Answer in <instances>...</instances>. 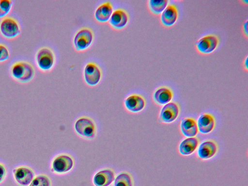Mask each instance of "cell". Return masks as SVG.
Segmentation results:
<instances>
[{"label": "cell", "mask_w": 248, "mask_h": 186, "mask_svg": "<svg viewBox=\"0 0 248 186\" xmlns=\"http://www.w3.org/2000/svg\"><path fill=\"white\" fill-rule=\"evenodd\" d=\"M10 73L12 78L21 83L31 81L35 75V70L29 62L19 61L15 62L11 66Z\"/></svg>", "instance_id": "obj_1"}, {"label": "cell", "mask_w": 248, "mask_h": 186, "mask_svg": "<svg viewBox=\"0 0 248 186\" xmlns=\"http://www.w3.org/2000/svg\"><path fill=\"white\" fill-rule=\"evenodd\" d=\"M56 55L52 49L48 46H42L36 52L35 56L36 64L42 72L51 70L56 63Z\"/></svg>", "instance_id": "obj_2"}, {"label": "cell", "mask_w": 248, "mask_h": 186, "mask_svg": "<svg viewBox=\"0 0 248 186\" xmlns=\"http://www.w3.org/2000/svg\"><path fill=\"white\" fill-rule=\"evenodd\" d=\"M94 33L93 30L88 27H82L75 33L73 43L75 50L78 52L88 49L93 42Z\"/></svg>", "instance_id": "obj_3"}, {"label": "cell", "mask_w": 248, "mask_h": 186, "mask_svg": "<svg viewBox=\"0 0 248 186\" xmlns=\"http://www.w3.org/2000/svg\"><path fill=\"white\" fill-rule=\"evenodd\" d=\"M21 32L20 25L18 21L12 16H5L0 21V33L7 39L17 37Z\"/></svg>", "instance_id": "obj_4"}, {"label": "cell", "mask_w": 248, "mask_h": 186, "mask_svg": "<svg viewBox=\"0 0 248 186\" xmlns=\"http://www.w3.org/2000/svg\"><path fill=\"white\" fill-rule=\"evenodd\" d=\"M219 43L217 36L214 34L205 35L199 38L195 43L197 51L202 55L212 53L217 48Z\"/></svg>", "instance_id": "obj_5"}, {"label": "cell", "mask_w": 248, "mask_h": 186, "mask_svg": "<svg viewBox=\"0 0 248 186\" xmlns=\"http://www.w3.org/2000/svg\"><path fill=\"white\" fill-rule=\"evenodd\" d=\"M102 70L99 65L94 61L88 62L83 69V78L90 86L97 85L101 80Z\"/></svg>", "instance_id": "obj_6"}, {"label": "cell", "mask_w": 248, "mask_h": 186, "mask_svg": "<svg viewBox=\"0 0 248 186\" xmlns=\"http://www.w3.org/2000/svg\"><path fill=\"white\" fill-rule=\"evenodd\" d=\"M180 114V107L178 103L174 101L163 106L158 115L159 121L163 124H169L175 122Z\"/></svg>", "instance_id": "obj_7"}, {"label": "cell", "mask_w": 248, "mask_h": 186, "mask_svg": "<svg viewBox=\"0 0 248 186\" xmlns=\"http://www.w3.org/2000/svg\"><path fill=\"white\" fill-rule=\"evenodd\" d=\"M74 126L76 132L82 137L92 139L95 135V124L89 117L83 116L78 118Z\"/></svg>", "instance_id": "obj_8"}, {"label": "cell", "mask_w": 248, "mask_h": 186, "mask_svg": "<svg viewBox=\"0 0 248 186\" xmlns=\"http://www.w3.org/2000/svg\"><path fill=\"white\" fill-rule=\"evenodd\" d=\"M199 158L207 160L214 157L218 152L217 143L213 139H207L200 143L197 149Z\"/></svg>", "instance_id": "obj_9"}, {"label": "cell", "mask_w": 248, "mask_h": 186, "mask_svg": "<svg viewBox=\"0 0 248 186\" xmlns=\"http://www.w3.org/2000/svg\"><path fill=\"white\" fill-rule=\"evenodd\" d=\"M129 18V15L125 9L117 8L113 10L108 24L114 30H121L127 26Z\"/></svg>", "instance_id": "obj_10"}, {"label": "cell", "mask_w": 248, "mask_h": 186, "mask_svg": "<svg viewBox=\"0 0 248 186\" xmlns=\"http://www.w3.org/2000/svg\"><path fill=\"white\" fill-rule=\"evenodd\" d=\"M74 165V161L72 156L67 154H61L53 160L51 170L58 173H65L70 171Z\"/></svg>", "instance_id": "obj_11"}, {"label": "cell", "mask_w": 248, "mask_h": 186, "mask_svg": "<svg viewBox=\"0 0 248 186\" xmlns=\"http://www.w3.org/2000/svg\"><path fill=\"white\" fill-rule=\"evenodd\" d=\"M146 105V101L144 97L137 93L129 94L124 100V105L126 109L133 113L142 111Z\"/></svg>", "instance_id": "obj_12"}, {"label": "cell", "mask_w": 248, "mask_h": 186, "mask_svg": "<svg viewBox=\"0 0 248 186\" xmlns=\"http://www.w3.org/2000/svg\"><path fill=\"white\" fill-rule=\"evenodd\" d=\"M197 123L199 132L202 134H208L215 129L217 122L213 114L206 112L199 115Z\"/></svg>", "instance_id": "obj_13"}, {"label": "cell", "mask_w": 248, "mask_h": 186, "mask_svg": "<svg viewBox=\"0 0 248 186\" xmlns=\"http://www.w3.org/2000/svg\"><path fill=\"white\" fill-rule=\"evenodd\" d=\"M179 12L177 6L174 3H169L165 10L160 15V21L165 27L174 25L178 18Z\"/></svg>", "instance_id": "obj_14"}, {"label": "cell", "mask_w": 248, "mask_h": 186, "mask_svg": "<svg viewBox=\"0 0 248 186\" xmlns=\"http://www.w3.org/2000/svg\"><path fill=\"white\" fill-rule=\"evenodd\" d=\"M174 93L172 90L167 86H161L153 92L152 98L154 102L157 105L163 106L170 102L173 98Z\"/></svg>", "instance_id": "obj_15"}, {"label": "cell", "mask_w": 248, "mask_h": 186, "mask_svg": "<svg viewBox=\"0 0 248 186\" xmlns=\"http://www.w3.org/2000/svg\"><path fill=\"white\" fill-rule=\"evenodd\" d=\"M16 181L22 186L29 185L34 178V173L32 169L27 166H19L13 170Z\"/></svg>", "instance_id": "obj_16"}, {"label": "cell", "mask_w": 248, "mask_h": 186, "mask_svg": "<svg viewBox=\"0 0 248 186\" xmlns=\"http://www.w3.org/2000/svg\"><path fill=\"white\" fill-rule=\"evenodd\" d=\"M113 10L111 2L105 1L96 8L94 13V19L100 23L108 22Z\"/></svg>", "instance_id": "obj_17"}, {"label": "cell", "mask_w": 248, "mask_h": 186, "mask_svg": "<svg viewBox=\"0 0 248 186\" xmlns=\"http://www.w3.org/2000/svg\"><path fill=\"white\" fill-rule=\"evenodd\" d=\"M200 143V140L197 137L186 138L179 143V153L183 156L191 155L197 151Z\"/></svg>", "instance_id": "obj_18"}, {"label": "cell", "mask_w": 248, "mask_h": 186, "mask_svg": "<svg viewBox=\"0 0 248 186\" xmlns=\"http://www.w3.org/2000/svg\"><path fill=\"white\" fill-rule=\"evenodd\" d=\"M180 129L186 138L196 137L199 132L197 121L191 117H185L181 120Z\"/></svg>", "instance_id": "obj_19"}, {"label": "cell", "mask_w": 248, "mask_h": 186, "mask_svg": "<svg viewBox=\"0 0 248 186\" xmlns=\"http://www.w3.org/2000/svg\"><path fill=\"white\" fill-rule=\"evenodd\" d=\"M115 172L109 168L98 171L94 176L93 182L95 186H108L114 181Z\"/></svg>", "instance_id": "obj_20"}, {"label": "cell", "mask_w": 248, "mask_h": 186, "mask_svg": "<svg viewBox=\"0 0 248 186\" xmlns=\"http://www.w3.org/2000/svg\"><path fill=\"white\" fill-rule=\"evenodd\" d=\"M168 0H149L147 7L149 11L154 15H160L169 3Z\"/></svg>", "instance_id": "obj_21"}, {"label": "cell", "mask_w": 248, "mask_h": 186, "mask_svg": "<svg viewBox=\"0 0 248 186\" xmlns=\"http://www.w3.org/2000/svg\"><path fill=\"white\" fill-rule=\"evenodd\" d=\"M114 186H133V181L130 174L123 172L118 174L115 179Z\"/></svg>", "instance_id": "obj_22"}, {"label": "cell", "mask_w": 248, "mask_h": 186, "mask_svg": "<svg viewBox=\"0 0 248 186\" xmlns=\"http://www.w3.org/2000/svg\"><path fill=\"white\" fill-rule=\"evenodd\" d=\"M51 182L46 175L41 174L33 179L29 186H50Z\"/></svg>", "instance_id": "obj_23"}, {"label": "cell", "mask_w": 248, "mask_h": 186, "mask_svg": "<svg viewBox=\"0 0 248 186\" xmlns=\"http://www.w3.org/2000/svg\"><path fill=\"white\" fill-rule=\"evenodd\" d=\"M10 56L9 49L7 46L2 43H0V63L7 61Z\"/></svg>", "instance_id": "obj_24"}, {"label": "cell", "mask_w": 248, "mask_h": 186, "mask_svg": "<svg viewBox=\"0 0 248 186\" xmlns=\"http://www.w3.org/2000/svg\"><path fill=\"white\" fill-rule=\"evenodd\" d=\"M12 4L11 0H0V8L7 15L10 12Z\"/></svg>", "instance_id": "obj_25"}, {"label": "cell", "mask_w": 248, "mask_h": 186, "mask_svg": "<svg viewBox=\"0 0 248 186\" xmlns=\"http://www.w3.org/2000/svg\"><path fill=\"white\" fill-rule=\"evenodd\" d=\"M6 173V170L5 166L0 163V182L4 178Z\"/></svg>", "instance_id": "obj_26"}, {"label": "cell", "mask_w": 248, "mask_h": 186, "mask_svg": "<svg viewBox=\"0 0 248 186\" xmlns=\"http://www.w3.org/2000/svg\"><path fill=\"white\" fill-rule=\"evenodd\" d=\"M247 26H248V21H247V20L243 23V26H242V30L243 33L244 35L245 36V37L246 38L248 37V29H247Z\"/></svg>", "instance_id": "obj_27"}, {"label": "cell", "mask_w": 248, "mask_h": 186, "mask_svg": "<svg viewBox=\"0 0 248 186\" xmlns=\"http://www.w3.org/2000/svg\"><path fill=\"white\" fill-rule=\"evenodd\" d=\"M243 66L244 67V69L248 71V56H247L245 59L244 60L243 62Z\"/></svg>", "instance_id": "obj_28"}, {"label": "cell", "mask_w": 248, "mask_h": 186, "mask_svg": "<svg viewBox=\"0 0 248 186\" xmlns=\"http://www.w3.org/2000/svg\"><path fill=\"white\" fill-rule=\"evenodd\" d=\"M6 15L7 14L0 8V18H3L5 17Z\"/></svg>", "instance_id": "obj_29"}, {"label": "cell", "mask_w": 248, "mask_h": 186, "mask_svg": "<svg viewBox=\"0 0 248 186\" xmlns=\"http://www.w3.org/2000/svg\"><path fill=\"white\" fill-rule=\"evenodd\" d=\"M240 2H242V4H246V5H247V3H248V0H242V1H240Z\"/></svg>", "instance_id": "obj_30"}]
</instances>
